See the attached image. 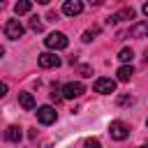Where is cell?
I'll return each mask as SVG.
<instances>
[{"mask_svg": "<svg viewBox=\"0 0 148 148\" xmlns=\"http://www.w3.org/2000/svg\"><path fill=\"white\" fill-rule=\"evenodd\" d=\"M37 62H39V67H44V69H51V67H58V65H60V58H58L56 53L46 51V53H39Z\"/></svg>", "mask_w": 148, "mask_h": 148, "instance_id": "8992f818", "label": "cell"}, {"mask_svg": "<svg viewBox=\"0 0 148 148\" xmlns=\"http://www.w3.org/2000/svg\"><path fill=\"white\" fill-rule=\"evenodd\" d=\"M21 136H23V134H21V127H18V125H9V127H7V132H5V139H7V141H12V143H18V141H21Z\"/></svg>", "mask_w": 148, "mask_h": 148, "instance_id": "8fae6325", "label": "cell"}, {"mask_svg": "<svg viewBox=\"0 0 148 148\" xmlns=\"http://www.w3.org/2000/svg\"><path fill=\"white\" fill-rule=\"evenodd\" d=\"M141 148H148V146H141Z\"/></svg>", "mask_w": 148, "mask_h": 148, "instance_id": "cb8c5ba5", "label": "cell"}, {"mask_svg": "<svg viewBox=\"0 0 148 148\" xmlns=\"http://www.w3.org/2000/svg\"><path fill=\"white\" fill-rule=\"evenodd\" d=\"M130 37H134V39H143V37H148V21H139V23H134V25L130 28Z\"/></svg>", "mask_w": 148, "mask_h": 148, "instance_id": "9c48e42d", "label": "cell"}, {"mask_svg": "<svg viewBox=\"0 0 148 148\" xmlns=\"http://www.w3.org/2000/svg\"><path fill=\"white\" fill-rule=\"evenodd\" d=\"M109 134H111V139H116V141H125V139L130 136V127H127L123 120H113V123L109 125Z\"/></svg>", "mask_w": 148, "mask_h": 148, "instance_id": "7a4b0ae2", "label": "cell"}, {"mask_svg": "<svg viewBox=\"0 0 148 148\" xmlns=\"http://www.w3.org/2000/svg\"><path fill=\"white\" fill-rule=\"evenodd\" d=\"M30 28H32L35 32H42V21H39V16H32V18H30Z\"/></svg>", "mask_w": 148, "mask_h": 148, "instance_id": "e0dca14e", "label": "cell"}, {"mask_svg": "<svg viewBox=\"0 0 148 148\" xmlns=\"http://www.w3.org/2000/svg\"><path fill=\"white\" fill-rule=\"evenodd\" d=\"M146 65H148V51H146Z\"/></svg>", "mask_w": 148, "mask_h": 148, "instance_id": "603a6c76", "label": "cell"}, {"mask_svg": "<svg viewBox=\"0 0 148 148\" xmlns=\"http://www.w3.org/2000/svg\"><path fill=\"white\" fill-rule=\"evenodd\" d=\"M118 58H120V62H125V65H127V62H132V58H134V51H132V49H123V51L118 53Z\"/></svg>", "mask_w": 148, "mask_h": 148, "instance_id": "9a60e30c", "label": "cell"}, {"mask_svg": "<svg viewBox=\"0 0 148 148\" xmlns=\"http://www.w3.org/2000/svg\"><path fill=\"white\" fill-rule=\"evenodd\" d=\"M83 148H102V143H99V139H86Z\"/></svg>", "mask_w": 148, "mask_h": 148, "instance_id": "ac0fdd59", "label": "cell"}, {"mask_svg": "<svg viewBox=\"0 0 148 148\" xmlns=\"http://www.w3.org/2000/svg\"><path fill=\"white\" fill-rule=\"evenodd\" d=\"M118 104H132V97H118Z\"/></svg>", "mask_w": 148, "mask_h": 148, "instance_id": "44dd1931", "label": "cell"}, {"mask_svg": "<svg viewBox=\"0 0 148 148\" xmlns=\"http://www.w3.org/2000/svg\"><path fill=\"white\" fill-rule=\"evenodd\" d=\"M83 92H86V88H83V83H81V81H69V83H65V86H62V97H65V99L81 97Z\"/></svg>", "mask_w": 148, "mask_h": 148, "instance_id": "3957f363", "label": "cell"}, {"mask_svg": "<svg viewBox=\"0 0 148 148\" xmlns=\"http://www.w3.org/2000/svg\"><path fill=\"white\" fill-rule=\"evenodd\" d=\"M81 12H83V2L81 0H67L62 5V14L65 16H79Z\"/></svg>", "mask_w": 148, "mask_h": 148, "instance_id": "ba28073f", "label": "cell"}, {"mask_svg": "<svg viewBox=\"0 0 148 148\" xmlns=\"http://www.w3.org/2000/svg\"><path fill=\"white\" fill-rule=\"evenodd\" d=\"M5 37H9V39L23 37V25H21L18 18H9V21L5 23Z\"/></svg>", "mask_w": 148, "mask_h": 148, "instance_id": "277c9868", "label": "cell"}, {"mask_svg": "<svg viewBox=\"0 0 148 148\" xmlns=\"http://www.w3.org/2000/svg\"><path fill=\"white\" fill-rule=\"evenodd\" d=\"M30 9H32V2H28V0H21V2L14 5V12L16 14H28Z\"/></svg>", "mask_w": 148, "mask_h": 148, "instance_id": "5bb4252c", "label": "cell"}, {"mask_svg": "<svg viewBox=\"0 0 148 148\" xmlns=\"http://www.w3.org/2000/svg\"><path fill=\"white\" fill-rule=\"evenodd\" d=\"M44 44H46V49H53V51H60V49H67V37L62 35V32H51V35H46V39H44Z\"/></svg>", "mask_w": 148, "mask_h": 148, "instance_id": "6da1fadb", "label": "cell"}, {"mask_svg": "<svg viewBox=\"0 0 148 148\" xmlns=\"http://www.w3.org/2000/svg\"><path fill=\"white\" fill-rule=\"evenodd\" d=\"M118 81H130L132 79V74H134V67L132 65H123V67H118Z\"/></svg>", "mask_w": 148, "mask_h": 148, "instance_id": "4fadbf2b", "label": "cell"}, {"mask_svg": "<svg viewBox=\"0 0 148 148\" xmlns=\"http://www.w3.org/2000/svg\"><path fill=\"white\" fill-rule=\"evenodd\" d=\"M51 99H53V102L65 99V97H62V88H60V86H53V90H51Z\"/></svg>", "mask_w": 148, "mask_h": 148, "instance_id": "2e32d148", "label": "cell"}, {"mask_svg": "<svg viewBox=\"0 0 148 148\" xmlns=\"http://www.w3.org/2000/svg\"><path fill=\"white\" fill-rule=\"evenodd\" d=\"M97 32H99V28H92V30H86V32H83V42H90V39H92V37L97 35Z\"/></svg>", "mask_w": 148, "mask_h": 148, "instance_id": "d6986e66", "label": "cell"}, {"mask_svg": "<svg viewBox=\"0 0 148 148\" xmlns=\"http://www.w3.org/2000/svg\"><path fill=\"white\" fill-rule=\"evenodd\" d=\"M79 74H81V76H92V67H90V65H81V67H79Z\"/></svg>", "mask_w": 148, "mask_h": 148, "instance_id": "ffe728a7", "label": "cell"}, {"mask_svg": "<svg viewBox=\"0 0 148 148\" xmlns=\"http://www.w3.org/2000/svg\"><path fill=\"white\" fill-rule=\"evenodd\" d=\"M56 118H58V113L53 106H39L37 109V120L42 125H51V123H56Z\"/></svg>", "mask_w": 148, "mask_h": 148, "instance_id": "5b68a950", "label": "cell"}, {"mask_svg": "<svg viewBox=\"0 0 148 148\" xmlns=\"http://www.w3.org/2000/svg\"><path fill=\"white\" fill-rule=\"evenodd\" d=\"M95 92H99V95H111V92H116V81H113V79H97V81H95Z\"/></svg>", "mask_w": 148, "mask_h": 148, "instance_id": "52a82bcc", "label": "cell"}, {"mask_svg": "<svg viewBox=\"0 0 148 148\" xmlns=\"http://www.w3.org/2000/svg\"><path fill=\"white\" fill-rule=\"evenodd\" d=\"M125 18H134V9L132 7H125V9L116 12L111 18H106V23H118V21H125Z\"/></svg>", "mask_w": 148, "mask_h": 148, "instance_id": "30bf717a", "label": "cell"}, {"mask_svg": "<svg viewBox=\"0 0 148 148\" xmlns=\"http://www.w3.org/2000/svg\"><path fill=\"white\" fill-rule=\"evenodd\" d=\"M18 104L25 109V111H32L35 109V97L30 92H18Z\"/></svg>", "mask_w": 148, "mask_h": 148, "instance_id": "7c38bea8", "label": "cell"}, {"mask_svg": "<svg viewBox=\"0 0 148 148\" xmlns=\"http://www.w3.org/2000/svg\"><path fill=\"white\" fill-rule=\"evenodd\" d=\"M141 9H143V14H146V16H148V2H146V5H143V7H141Z\"/></svg>", "mask_w": 148, "mask_h": 148, "instance_id": "7402d4cb", "label": "cell"}]
</instances>
